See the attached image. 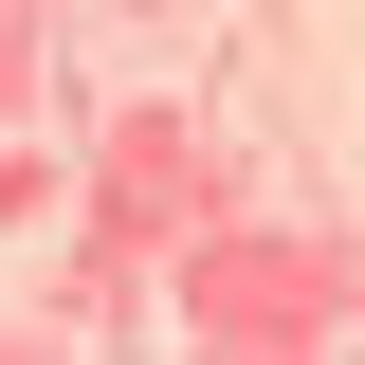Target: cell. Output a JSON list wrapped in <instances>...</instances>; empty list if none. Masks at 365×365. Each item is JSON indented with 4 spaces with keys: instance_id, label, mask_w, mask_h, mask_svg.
<instances>
[]
</instances>
